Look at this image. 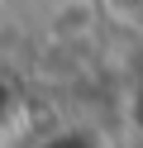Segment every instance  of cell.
<instances>
[{
  "instance_id": "cell-1",
  "label": "cell",
  "mask_w": 143,
  "mask_h": 148,
  "mask_svg": "<svg viewBox=\"0 0 143 148\" xmlns=\"http://www.w3.org/2000/svg\"><path fill=\"white\" fill-rule=\"evenodd\" d=\"M43 148H95L86 134H76V129H67V134H57V138H48Z\"/></svg>"
}]
</instances>
